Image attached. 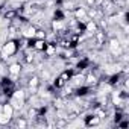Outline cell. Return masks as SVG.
<instances>
[{
    "instance_id": "5",
    "label": "cell",
    "mask_w": 129,
    "mask_h": 129,
    "mask_svg": "<svg viewBox=\"0 0 129 129\" xmlns=\"http://www.w3.org/2000/svg\"><path fill=\"white\" fill-rule=\"evenodd\" d=\"M90 67H91V59L90 58H81L75 66L76 72H84V70H88Z\"/></svg>"
},
{
    "instance_id": "9",
    "label": "cell",
    "mask_w": 129,
    "mask_h": 129,
    "mask_svg": "<svg viewBox=\"0 0 129 129\" xmlns=\"http://www.w3.org/2000/svg\"><path fill=\"white\" fill-rule=\"evenodd\" d=\"M15 120H14V124L15 126H21V127H24V126H27V120H26V117H14Z\"/></svg>"
},
{
    "instance_id": "1",
    "label": "cell",
    "mask_w": 129,
    "mask_h": 129,
    "mask_svg": "<svg viewBox=\"0 0 129 129\" xmlns=\"http://www.w3.org/2000/svg\"><path fill=\"white\" fill-rule=\"evenodd\" d=\"M23 41V38H21ZM21 41L20 38H8L2 47H0V56L2 59H9V58H14L15 55H18V52L21 50Z\"/></svg>"
},
{
    "instance_id": "7",
    "label": "cell",
    "mask_w": 129,
    "mask_h": 129,
    "mask_svg": "<svg viewBox=\"0 0 129 129\" xmlns=\"http://www.w3.org/2000/svg\"><path fill=\"white\" fill-rule=\"evenodd\" d=\"M46 46H47V40H43V38H35V41H34V50H37V52H44V49H46Z\"/></svg>"
},
{
    "instance_id": "8",
    "label": "cell",
    "mask_w": 129,
    "mask_h": 129,
    "mask_svg": "<svg viewBox=\"0 0 129 129\" xmlns=\"http://www.w3.org/2000/svg\"><path fill=\"white\" fill-rule=\"evenodd\" d=\"M52 20H58V21H66V11L62 8H55Z\"/></svg>"
},
{
    "instance_id": "2",
    "label": "cell",
    "mask_w": 129,
    "mask_h": 129,
    "mask_svg": "<svg viewBox=\"0 0 129 129\" xmlns=\"http://www.w3.org/2000/svg\"><path fill=\"white\" fill-rule=\"evenodd\" d=\"M21 72H23V64H20V62H14L8 67V75L11 79H17L21 75Z\"/></svg>"
},
{
    "instance_id": "3",
    "label": "cell",
    "mask_w": 129,
    "mask_h": 129,
    "mask_svg": "<svg viewBox=\"0 0 129 129\" xmlns=\"http://www.w3.org/2000/svg\"><path fill=\"white\" fill-rule=\"evenodd\" d=\"M100 117L97 115V114H94V112H90V114H87L85 117H84V123H85V126H97V124H100Z\"/></svg>"
},
{
    "instance_id": "6",
    "label": "cell",
    "mask_w": 129,
    "mask_h": 129,
    "mask_svg": "<svg viewBox=\"0 0 129 129\" xmlns=\"http://www.w3.org/2000/svg\"><path fill=\"white\" fill-rule=\"evenodd\" d=\"M73 91H75V96H76L78 99H79V97L82 99V97H87V96L90 94V91H91V87H88V85H85V84H84V85H79V87H76Z\"/></svg>"
},
{
    "instance_id": "4",
    "label": "cell",
    "mask_w": 129,
    "mask_h": 129,
    "mask_svg": "<svg viewBox=\"0 0 129 129\" xmlns=\"http://www.w3.org/2000/svg\"><path fill=\"white\" fill-rule=\"evenodd\" d=\"M121 81H123V73H121V72L114 73V75H111L109 78H106V84H108L109 87H117V85L121 84Z\"/></svg>"
}]
</instances>
